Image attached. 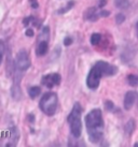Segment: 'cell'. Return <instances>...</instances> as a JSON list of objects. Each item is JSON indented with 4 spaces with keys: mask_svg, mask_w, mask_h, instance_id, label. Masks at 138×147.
Instances as JSON below:
<instances>
[{
    "mask_svg": "<svg viewBox=\"0 0 138 147\" xmlns=\"http://www.w3.org/2000/svg\"><path fill=\"white\" fill-rule=\"evenodd\" d=\"M118 72V68L106 61H97L92 69L89 70L86 78V86L89 89H97L102 76H112Z\"/></svg>",
    "mask_w": 138,
    "mask_h": 147,
    "instance_id": "6da1fadb",
    "label": "cell"
},
{
    "mask_svg": "<svg viewBox=\"0 0 138 147\" xmlns=\"http://www.w3.org/2000/svg\"><path fill=\"white\" fill-rule=\"evenodd\" d=\"M85 126L87 129L89 140L91 143L97 144L102 139V111L99 109H94L85 116Z\"/></svg>",
    "mask_w": 138,
    "mask_h": 147,
    "instance_id": "7a4b0ae2",
    "label": "cell"
},
{
    "mask_svg": "<svg viewBox=\"0 0 138 147\" xmlns=\"http://www.w3.org/2000/svg\"><path fill=\"white\" fill-rule=\"evenodd\" d=\"M82 107L80 103H74L72 110L68 115V123L70 126V132L73 138L79 139L82 132V123H81Z\"/></svg>",
    "mask_w": 138,
    "mask_h": 147,
    "instance_id": "3957f363",
    "label": "cell"
},
{
    "mask_svg": "<svg viewBox=\"0 0 138 147\" xmlns=\"http://www.w3.org/2000/svg\"><path fill=\"white\" fill-rule=\"evenodd\" d=\"M57 103H58L57 94L55 92H46L42 96L39 102V107L45 115L52 116L55 114L57 110Z\"/></svg>",
    "mask_w": 138,
    "mask_h": 147,
    "instance_id": "277c9868",
    "label": "cell"
},
{
    "mask_svg": "<svg viewBox=\"0 0 138 147\" xmlns=\"http://www.w3.org/2000/svg\"><path fill=\"white\" fill-rule=\"evenodd\" d=\"M49 39H50V28L48 26L43 27L40 37L38 38L36 53L38 56H43L49 51Z\"/></svg>",
    "mask_w": 138,
    "mask_h": 147,
    "instance_id": "5b68a950",
    "label": "cell"
},
{
    "mask_svg": "<svg viewBox=\"0 0 138 147\" xmlns=\"http://www.w3.org/2000/svg\"><path fill=\"white\" fill-rule=\"evenodd\" d=\"M29 67H30V58L28 53L25 49H22L16 55L15 61H14V70L25 73Z\"/></svg>",
    "mask_w": 138,
    "mask_h": 147,
    "instance_id": "8992f818",
    "label": "cell"
},
{
    "mask_svg": "<svg viewBox=\"0 0 138 147\" xmlns=\"http://www.w3.org/2000/svg\"><path fill=\"white\" fill-rule=\"evenodd\" d=\"M61 78L58 73H51L44 75L41 80V84L44 85L48 88H52L54 86H58L61 84Z\"/></svg>",
    "mask_w": 138,
    "mask_h": 147,
    "instance_id": "52a82bcc",
    "label": "cell"
},
{
    "mask_svg": "<svg viewBox=\"0 0 138 147\" xmlns=\"http://www.w3.org/2000/svg\"><path fill=\"white\" fill-rule=\"evenodd\" d=\"M20 139V132L17 130L16 127H12L9 129V143L7 146H15Z\"/></svg>",
    "mask_w": 138,
    "mask_h": 147,
    "instance_id": "ba28073f",
    "label": "cell"
},
{
    "mask_svg": "<svg viewBox=\"0 0 138 147\" xmlns=\"http://www.w3.org/2000/svg\"><path fill=\"white\" fill-rule=\"evenodd\" d=\"M100 17V11H98L96 8H89L84 12V20L85 21L95 22Z\"/></svg>",
    "mask_w": 138,
    "mask_h": 147,
    "instance_id": "9c48e42d",
    "label": "cell"
},
{
    "mask_svg": "<svg viewBox=\"0 0 138 147\" xmlns=\"http://www.w3.org/2000/svg\"><path fill=\"white\" fill-rule=\"evenodd\" d=\"M136 97H137V94L135 91H127L124 97V109L125 110H130L132 106L134 105L135 100H136Z\"/></svg>",
    "mask_w": 138,
    "mask_h": 147,
    "instance_id": "30bf717a",
    "label": "cell"
},
{
    "mask_svg": "<svg viewBox=\"0 0 138 147\" xmlns=\"http://www.w3.org/2000/svg\"><path fill=\"white\" fill-rule=\"evenodd\" d=\"M11 94H12V98L16 101H18L22 98V90H20V84H14L13 83L12 87H11Z\"/></svg>",
    "mask_w": 138,
    "mask_h": 147,
    "instance_id": "8fae6325",
    "label": "cell"
},
{
    "mask_svg": "<svg viewBox=\"0 0 138 147\" xmlns=\"http://www.w3.org/2000/svg\"><path fill=\"white\" fill-rule=\"evenodd\" d=\"M41 94V88L39 86H33L28 89V94L31 99H36Z\"/></svg>",
    "mask_w": 138,
    "mask_h": 147,
    "instance_id": "7c38bea8",
    "label": "cell"
},
{
    "mask_svg": "<svg viewBox=\"0 0 138 147\" xmlns=\"http://www.w3.org/2000/svg\"><path fill=\"white\" fill-rule=\"evenodd\" d=\"M127 83L133 87H136L138 85V76L134 75V74H130L127 76Z\"/></svg>",
    "mask_w": 138,
    "mask_h": 147,
    "instance_id": "4fadbf2b",
    "label": "cell"
},
{
    "mask_svg": "<svg viewBox=\"0 0 138 147\" xmlns=\"http://www.w3.org/2000/svg\"><path fill=\"white\" fill-rule=\"evenodd\" d=\"M134 129H135V121H134V119H130V121L126 123L125 132L127 134H130V133L134 131Z\"/></svg>",
    "mask_w": 138,
    "mask_h": 147,
    "instance_id": "5bb4252c",
    "label": "cell"
},
{
    "mask_svg": "<svg viewBox=\"0 0 138 147\" xmlns=\"http://www.w3.org/2000/svg\"><path fill=\"white\" fill-rule=\"evenodd\" d=\"M73 5H74V1H69V2H67V4H66L64 8H61V10H58V14H64V13H66L67 11H69V10H71V8H72Z\"/></svg>",
    "mask_w": 138,
    "mask_h": 147,
    "instance_id": "9a60e30c",
    "label": "cell"
},
{
    "mask_svg": "<svg viewBox=\"0 0 138 147\" xmlns=\"http://www.w3.org/2000/svg\"><path fill=\"white\" fill-rule=\"evenodd\" d=\"M102 40V34L100 33H93L91 37V43L93 45H97Z\"/></svg>",
    "mask_w": 138,
    "mask_h": 147,
    "instance_id": "2e32d148",
    "label": "cell"
},
{
    "mask_svg": "<svg viewBox=\"0 0 138 147\" xmlns=\"http://www.w3.org/2000/svg\"><path fill=\"white\" fill-rule=\"evenodd\" d=\"M115 5L118 8L126 9L130 5V2H128V0H115Z\"/></svg>",
    "mask_w": 138,
    "mask_h": 147,
    "instance_id": "e0dca14e",
    "label": "cell"
},
{
    "mask_svg": "<svg viewBox=\"0 0 138 147\" xmlns=\"http://www.w3.org/2000/svg\"><path fill=\"white\" fill-rule=\"evenodd\" d=\"M4 51H5V45H4V42L2 41V40H0V65H1V63H2V60H3Z\"/></svg>",
    "mask_w": 138,
    "mask_h": 147,
    "instance_id": "ac0fdd59",
    "label": "cell"
},
{
    "mask_svg": "<svg viewBox=\"0 0 138 147\" xmlns=\"http://www.w3.org/2000/svg\"><path fill=\"white\" fill-rule=\"evenodd\" d=\"M115 20H117V24H121V23L125 21V16L123 14H118L117 17H115Z\"/></svg>",
    "mask_w": 138,
    "mask_h": 147,
    "instance_id": "d6986e66",
    "label": "cell"
},
{
    "mask_svg": "<svg viewBox=\"0 0 138 147\" xmlns=\"http://www.w3.org/2000/svg\"><path fill=\"white\" fill-rule=\"evenodd\" d=\"M29 3H30V5H31L33 9H37L39 7V3H38L37 0H29Z\"/></svg>",
    "mask_w": 138,
    "mask_h": 147,
    "instance_id": "ffe728a7",
    "label": "cell"
},
{
    "mask_svg": "<svg viewBox=\"0 0 138 147\" xmlns=\"http://www.w3.org/2000/svg\"><path fill=\"white\" fill-rule=\"evenodd\" d=\"M106 109L108 111H112V109H113V103L111 102V101H107L106 102Z\"/></svg>",
    "mask_w": 138,
    "mask_h": 147,
    "instance_id": "44dd1931",
    "label": "cell"
},
{
    "mask_svg": "<svg viewBox=\"0 0 138 147\" xmlns=\"http://www.w3.org/2000/svg\"><path fill=\"white\" fill-rule=\"evenodd\" d=\"M72 43V39L69 37H66L65 39H64V44L66 45V46H68V45H70Z\"/></svg>",
    "mask_w": 138,
    "mask_h": 147,
    "instance_id": "7402d4cb",
    "label": "cell"
},
{
    "mask_svg": "<svg viewBox=\"0 0 138 147\" xmlns=\"http://www.w3.org/2000/svg\"><path fill=\"white\" fill-rule=\"evenodd\" d=\"M26 36L27 37H33V29H26Z\"/></svg>",
    "mask_w": 138,
    "mask_h": 147,
    "instance_id": "603a6c76",
    "label": "cell"
},
{
    "mask_svg": "<svg viewBox=\"0 0 138 147\" xmlns=\"http://www.w3.org/2000/svg\"><path fill=\"white\" fill-rule=\"evenodd\" d=\"M28 118H29V121H30V123H33V121H35V117H33V115H29Z\"/></svg>",
    "mask_w": 138,
    "mask_h": 147,
    "instance_id": "cb8c5ba5",
    "label": "cell"
},
{
    "mask_svg": "<svg viewBox=\"0 0 138 147\" xmlns=\"http://www.w3.org/2000/svg\"><path fill=\"white\" fill-rule=\"evenodd\" d=\"M137 37H138V24H137Z\"/></svg>",
    "mask_w": 138,
    "mask_h": 147,
    "instance_id": "d4e9b609",
    "label": "cell"
},
{
    "mask_svg": "<svg viewBox=\"0 0 138 147\" xmlns=\"http://www.w3.org/2000/svg\"><path fill=\"white\" fill-rule=\"evenodd\" d=\"M135 146H138V143H136V144H135Z\"/></svg>",
    "mask_w": 138,
    "mask_h": 147,
    "instance_id": "484cf974",
    "label": "cell"
}]
</instances>
